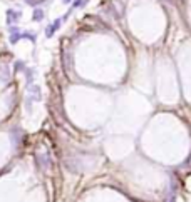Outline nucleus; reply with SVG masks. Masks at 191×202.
<instances>
[{
  "instance_id": "2",
  "label": "nucleus",
  "mask_w": 191,
  "mask_h": 202,
  "mask_svg": "<svg viewBox=\"0 0 191 202\" xmlns=\"http://www.w3.org/2000/svg\"><path fill=\"white\" fill-rule=\"evenodd\" d=\"M20 17H22V12L14 10V8H8V10H7V24H8V25L17 24V22L20 20Z\"/></svg>"
},
{
  "instance_id": "8",
  "label": "nucleus",
  "mask_w": 191,
  "mask_h": 202,
  "mask_svg": "<svg viewBox=\"0 0 191 202\" xmlns=\"http://www.w3.org/2000/svg\"><path fill=\"white\" fill-rule=\"evenodd\" d=\"M22 67H24V64H22V62H17V64H15V69H22Z\"/></svg>"
},
{
  "instance_id": "7",
  "label": "nucleus",
  "mask_w": 191,
  "mask_h": 202,
  "mask_svg": "<svg viewBox=\"0 0 191 202\" xmlns=\"http://www.w3.org/2000/svg\"><path fill=\"white\" fill-rule=\"evenodd\" d=\"M25 2H27L29 5H32V7H34V5H37V4H39V0H25Z\"/></svg>"
},
{
  "instance_id": "4",
  "label": "nucleus",
  "mask_w": 191,
  "mask_h": 202,
  "mask_svg": "<svg viewBox=\"0 0 191 202\" xmlns=\"http://www.w3.org/2000/svg\"><path fill=\"white\" fill-rule=\"evenodd\" d=\"M44 15H45V12H44L42 8L35 7V8H34V14H32V20L34 22H42L44 20Z\"/></svg>"
},
{
  "instance_id": "3",
  "label": "nucleus",
  "mask_w": 191,
  "mask_h": 202,
  "mask_svg": "<svg viewBox=\"0 0 191 202\" xmlns=\"http://www.w3.org/2000/svg\"><path fill=\"white\" fill-rule=\"evenodd\" d=\"M22 39V33L17 27H10V43H17Z\"/></svg>"
},
{
  "instance_id": "9",
  "label": "nucleus",
  "mask_w": 191,
  "mask_h": 202,
  "mask_svg": "<svg viewBox=\"0 0 191 202\" xmlns=\"http://www.w3.org/2000/svg\"><path fill=\"white\" fill-rule=\"evenodd\" d=\"M62 2H64V4H69V2H71V0H62Z\"/></svg>"
},
{
  "instance_id": "1",
  "label": "nucleus",
  "mask_w": 191,
  "mask_h": 202,
  "mask_svg": "<svg viewBox=\"0 0 191 202\" xmlns=\"http://www.w3.org/2000/svg\"><path fill=\"white\" fill-rule=\"evenodd\" d=\"M61 25H62V18H55L54 24H51V25H49V27L45 29V37H47V39L54 37V33L57 32L59 29H61Z\"/></svg>"
},
{
  "instance_id": "5",
  "label": "nucleus",
  "mask_w": 191,
  "mask_h": 202,
  "mask_svg": "<svg viewBox=\"0 0 191 202\" xmlns=\"http://www.w3.org/2000/svg\"><path fill=\"white\" fill-rule=\"evenodd\" d=\"M0 77H2V79L4 80H7L8 79V69H7V65H0Z\"/></svg>"
},
{
  "instance_id": "6",
  "label": "nucleus",
  "mask_w": 191,
  "mask_h": 202,
  "mask_svg": "<svg viewBox=\"0 0 191 202\" xmlns=\"http://www.w3.org/2000/svg\"><path fill=\"white\" fill-rule=\"evenodd\" d=\"M79 7H82V0H74L72 8H79Z\"/></svg>"
}]
</instances>
